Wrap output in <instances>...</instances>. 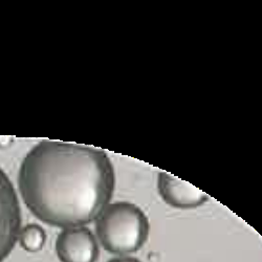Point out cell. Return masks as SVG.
<instances>
[{"label":"cell","instance_id":"7a4b0ae2","mask_svg":"<svg viewBox=\"0 0 262 262\" xmlns=\"http://www.w3.org/2000/svg\"><path fill=\"white\" fill-rule=\"evenodd\" d=\"M96 232L102 247L115 255L138 252L147 243L150 225L146 214L128 202L109 204L96 220Z\"/></svg>","mask_w":262,"mask_h":262},{"label":"cell","instance_id":"52a82bcc","mask_svg":"<svg viewBox=\"0 0 262 262\" xmlns=\"http://www.w3.org/2000/svg\"><path fill=\"white\" fill-rule=\"evenodd\" d=\"M108 262H141L139 259L135 257H117L112 260H109Z\"/></svg>","mask_w":262,"mask_h":262},{"label":"cell","instance_id":"3957f363","mask_svg":"<svg viewBox=\"0 0 262 262\" xmlns=\"http://www.w3.org/2000/svg\"><path fill=\"white\" fill-rule=\"evenodd\" d=\"M21 211L14 186L0 168V262L13 251L20 233Z\"/></svg>","mask_w":262,"mask_h":262},{"label":"cell","instance_id":"5b68a950","mask_svg":"<svg viewBox=\"0 0 262 262\" xmlns=\"http://www.w3.org/2000/svg\"><path fill=\"white\" fill-rule=\"evenodd\" d=\"M158 188L163 201L173 208L194 209L210 200V196L201 189L167 172L159 174Z\"/></svg>","mask_w":262,"mask_h":262},{"label":"cell","instance_id":"8992f818","mask_svg":"<svg viewBox=\"0 0 262 262\" xmlns=\"http://www.w3.org/2000/svg\"><path fill=\"white\" fill-rule=\"evenodd\" d=\"M18 242L26 251L32 253L38 252L46 245L47 234L41 226L30 224L20 230Z\"/></svg>","mask_w":262,"mask_h":262},{"label":"cell","instance_id":"277c9868","mask_svg":"<svg viewBox=\"0 0 262 262\" xmlns=\"http://www.w3.org/2000/svg\"><path fill=\"white\" fill-rule=\"evenodd\" d=\"M56 253L61 262H97L99 245L86 227L64 229L57 237Z\"/></svg>","mask_w":262,"mask_h":262},{"label":"cell","instance_id":"6da1fadb","mask_svg":"<svg viewBox=\"0 0 262 262\" xmlns=\"http://www.w3.org/2000/svg\"><path fill=\"white\" fill-rule=\"evenodd\" d=\"M18 184L35 217L68 229L97 220L112 200L116 177L103 150L46 140L24 159Z\"/></svg>","mask_w":262,"mask_h":262}]
</instances>
